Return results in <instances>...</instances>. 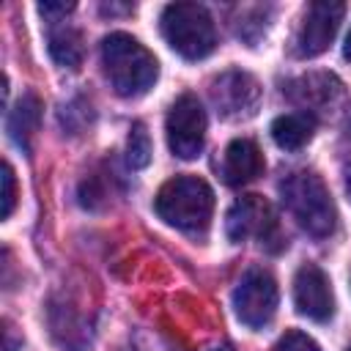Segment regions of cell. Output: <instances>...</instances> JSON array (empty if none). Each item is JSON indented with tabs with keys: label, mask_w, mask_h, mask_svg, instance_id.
Wrapping results in <instances>:
<instances>
[{
	"label": "cell",
	"mask_w": 351,
	"mask_h": 351,
	"mask_svg": "<svg viewBox=\"0 0 351 351\" xmlns=\"http://www.w3.org/2000/svg\"><path fill=\"white\" fill-rule=\"evenodd\" d=\"M280 192L288 211L299 222V228L307 230L313 239H326L335 230V219H337L335 203L326 184L315 173L296 170L285 176V181L280 184Z\"/></svg>",
	"instance_id": "3"
},
{
	"label": "cell",
	"mask_w": 351,
	"mask_h": 351,
	"mask_svg": "<svg viewBox=\"0 0 351 351\" xmlns=\"http://www.w3.org/2000/svg\"><path fill=\"white\" fill-rule=\"evenodd\" d=\"M271 132V140L285 148V151H299L302 145H307L313 140V132H315V121L304 112H285V115H277L269 126Z\"/></svg>",
	"instance_id": "14"
},
{
	"label": "cell",
	"mask_w": 351,
	"mask_h": 351,
	"mask_svg": "<svg viewBox=\"0 0 351 351\" xmlns=\"http://www.w3.org/2000/svg\"><path fill=\"white\" fill-rule=\"evenodd\" d=\"M154 208L173 228L186 233H203L214 214V192L197 176H176L162 184Z\"/></svg>",
	"instance_id": "2"
},
{
	"label": "cell",
	"mask_w": 351,
	"mask_h": 351,
	"mask_svg": "<svg viewBox=\"0 0 351 351\" xmlns=\"http://www.w3.org/2000/svg\"><path fill=\"white\" fill-rule=\"evenodd\" d=\"M47 47H49V55L58 66L63 69H77L82 63V36L80 30L69 27V25H55L49 30V38H47Z\"/></svg>",
	"instance_id": "15"
},
{
	"label": "cell",
	"mask_w": 351,
	"mask_h": 351,
	"mask_svg": "<svg viewBox=\"0 0 351 351\" xmlns=\"http://www.w3.org/2000/svg\"><path fill=\"white\" fill-rule=\"evenodd\" d=\"M346 5L335 3V0H321V3H310L302 14V22L293 33L291 49L296 58H315L321 52H326V47L332 44L340 22H343Z\"/></svg>",
	"instance_id": "8"
},
{
	"label": "cell",
	"mask_w": 351,
	"mask_h": 351,
	"mask_svg": "<svg viewBox=\"0 0 351 351\" xmlns=\"http://www.w3.org/2000/svg\"><path fill=\"white\" fill-rule=\"evenodd\" d=\"M288 99L313 121H337L348 107V90L332 71H310L288 82Z\"/></svg>",
	"instance_id": "5"
},
{
	"label": "cell",
	"mask_w": 351,
	"mask_h": 351,
	"mask_svg": "<svg viewBox=\"0 0 351 351\" xmlns=\"http://www.w3.org/2000/svg\"><path fill=\"white\" fill-rule=\"evenodd\" d=\"M225 233L236 244L252 236L261 239V244H266L277 233V217L271 203L261 195H241L225 214Z\"/></svg>",
	"instance_id": "10"
},
{
	"label": "cell",
	"mask_w": 351,
	"mask_h": 351,
	"mask_svg": "<svg viewBox=\"0 0 351 351\" xmlns=\"http://www.w3.org/2000/svg\"><path fill=\"white\" fill-rule=\"evenodd\" d=\"M343 173H346V192H348V200H351V162L346 165V170H343Z\"/></svg>",
	"instance_id": "20"
},
{
	"label": "cell",
	"mask_w": 351,
	"mask_h": 351,
	"mask_svg": "<svg viewBox=\"0 0 351 351\" xmlns=\"http://www.w3.org/2000/svg\"><path fill=\"white\" fill-rule=\"evenodd\" d=\"M151 154H154V145H151L148 129H145V123L134 121L132 129H129V143H126V162H129V167L132 170L148 167Z\"/></svg>",
	"instance_id": "16"
},
{
	"label": "cell",
	"mask_w": 351,
	"mask_h": 351,
	"mask_svg": "<svg viewBox=\"0 0 351 351\" xmlns=\"http://www.w3.org/2000/svg\"><path fill=\"white\" fill-rule=\"evenodd\" d=\"M16 206V178H14V167L5 162L3 165V219L11 217Z\"/></svg>",
	"instance_id": "18"
},
{
	"label": "cell",
	"mask_w": 351,
	"mask_h": 351,
	"mask_svg": "<svg viewBox=\"0 0 351 351\" xmlns=\"http://www.w3.org/2000/svg\"><path fill=\"white\" fill-rule=\"evenodd\" d=\"M167 145L178 159H195L203 151L206 143V110L197 101V96L184 93L173 101L167 121Z\"/></svg>",
	"instance_id": "6"
},
{
	"label": "cell",
	"mask_w": 351,
	"mask_h": 351,
	"mask_svg": "<svg viewBox=\"0 0 351 351\" xmlns=\"http://www.w3.org/2000/svg\"><path fill=\"white\" fill-rule=\"evenodd\" d=\"M263 173V154L261 148L247 140V137H236L228 143L225 148V159H222V178L228 186H244L250 181H255Z\"/></svg>",
	"instance_id": "12"
},
{
	"label": "cell",
	"mask_w": 351,
	"mask_h": 351,
	"mask_svg": "<svg viewBox=\"0 0 351 351\" xmlns=\"http://www.w3.org/2000/svg\"><path fill=\"white\" fill-rule=\"evenodd\" d=\"M208 93H211L217 112L228 121L250 118V115H255V110L261 104L258 80L241 69H230V71H222L219 77H214Z\"/></svg>",
	"instance_id": "9"
},
{
	"label": "cell",
	"mask_w": 351,
	"mask_h": 351,
	"mask_svg": "<svg viewBox=\"0 0 351 351\" xmlns=\"http://www.w3.org/2000/svg\"><path fill=\"white\" fill-rule=\"evenodd\" d=\"M162 36L165 41L186 60H200L214 52L217 30L208 11L197 3H170L162 11Z\"/></svg>",
	"instance_id": "4"
},
{
	"label": "cell",
	"mask_w": 351,
	"mask_h": 351,
	"mask_svg": "<svg viewBox=\"0 0 351 351\" xmlns=\"http://www.w3.org/2000/svg\"><path fill=\"white\" fill-rule=\"evenodd\" d=\"M71 11H74V3H38V14L52 22H58L60 16H66Z\"/></svg>",
	"instance_id": "19"
},
{
	"label": "cell",
	"mask_w": 351,
	"mask_h": 351,
	"mask_svg": "<svg viewBox=\"0 0 351 351\" xmlns=\"http://www.w3.org/2000/svg\"><path fill=\"white\" fill-rule=\"evenodd\" d=\"M277 282L266 269H250L233 291V307L244 326L263 329L277 313Z\"/></svg>",
	"instance_id": "7"
},
{
	"label": "cell",
	"mask_w": 351,
	"mask_h": 351,
	"mask_svg": "<svg viewBox=\"0 0 351 351\" xmlns=\"http://www.w3.org/2000/svg\"><path fill=\"white\" fill-rule=\"evenodd\" d=\"M348 351H351V346H348Z\"/></svg>",
	"instance_id": "23"
},
{
	"label": "cell",
	"mask_w": 351,
	"mask_h": 351,
	"mask_svg": "<svg viewBox=\"0 0 351 351\" xmlns=\"http://www.w3.org/2000/svg\"><path fill=\"white\" fill-rule=\"evenodd\" d=\"M274 351H321L318 348V343L310 337V335H304V332H299V329H288L280 340H277V348Z\"/></svg>",
	"instance_id": "17"
},
{
	"label": "cell",
	"mask_w": 351,
	"mask_h": 351,
	"mask_svg": "<svg viewBox=\"0 0 351 351\" xmlns=\"http://www.w3.org/2000/svg\"><path fill=\"white\" fill-rule=\"evenodd\" d=\"M38 121H41V99L27 90L22 93V99L8 110V118H5V129H8V137L25 151L30 154L33 148V134L38 129Z\"/></svg>",
	"instance_id": "13"
},
{
	"label": "cell",
	"mask_w": 351,
	"mask_h": 351,
	"mask_svg": "<svg viewBox=\"0 0 351 351\" xmlns=\"http://www.w3.org/2000/svg\"><path fill=\"white\" fill-rule=\"evenodd\" d=\"M101 63L118 96L134 99L154 88L159 77L156 58L129 33H110L101 41Z\"/></svg>",
	"instance_id": "1"
},
{
	"label": "cell",
	"mask_w": 351,
	"mask_h": 351,
	"mask_svg": "<svg viewBox=\"0 0 351 351\" xmlns=\"http://www.w3.org/2000/svg\"><path fill=\"white\" fill-rule=\"evenodd\" d=\"M211 351H233V346H228V343H225V346H214Z\"/></svg>",
	"instance_id": "22"
},
{
	"label": "cell",
	"mask_w": 351,
	"mask_h": 351,
	"mask_svg": "<svg viewBox=\"0 0 351 351\" xmlns=\"http://www.w3.org/2000/svg\"><path fill=\"white\" fill-rule=\"evenodd\" d=\"M293 304L296 310L310 318V321H329L335 313V296H332V285L329 277L324 274L321 266L315 263H304L296 269L293 277Z\"/></svg>",
	"instance_id": "11"
},
{
	"label": "cell",
	"mask_w": 351,
	"mask_h": 351,
	"mask_svg": "<svg viewBox=\"0 0 351 351\" xmlns=\"http://www.w3.org/2000/svg\"><path fill=\"white\" fill-rule=\"evenodd\" d=\"M343 55L351 60V30H348V36H346V44H343Z\"/></svg>",
	"instance_id": "21"
}]
</instances>
